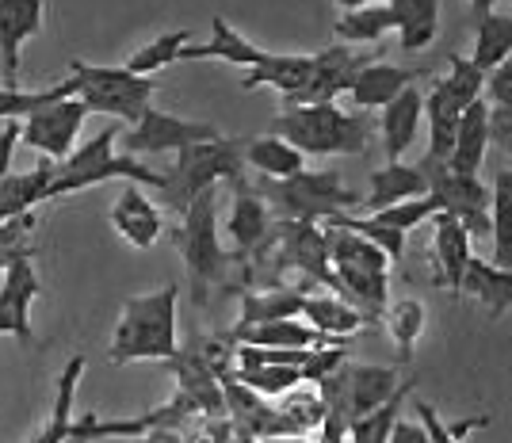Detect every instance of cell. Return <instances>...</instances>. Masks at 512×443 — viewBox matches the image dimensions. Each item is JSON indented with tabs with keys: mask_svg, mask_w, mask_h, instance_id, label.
Instances as JSON below:
<instances>
[{
	"mask_svg": "<svg viewBox=\"0 0 512 443\" xmlns=\"http://www.w3.org/2000/svg\"><path fill=\"white\" fill-rule=\"evenodd\" d=\"M176 298L180 287L165 283L157 291L134 295L123 302L107 359L111 363H138V359H161L169 363L180 352V333H176Z\"/></svg>",
	"mask_w": 512,
	"mask_h": 443,
	"instance_id": "cell-1",
	"label": "cell"
},
{
	"mask_svg": "<svg viewBox=\"0 0 512 443\" xmlns=\"http://www.w3.org/2000/svg\"><path fill=\"white\" fill-rule=\"evenodd\" d=\"M325 230V256H329V272L337 279V295L352 302L371 325H379L390 306V260L383 249H375L371 241H363L356 233L341 226H321Z\"/></svg>",
	"mask_w": 512,
	"mask_h": 443,
	"instance_id": "cell-2",
	"label": "cell"
},
{
	"mask_svg": "<svg viewBox=\"0 0 512 443\" xmlns=\"http://www.w3.org/2000/svg\"><path fill=\"white\" fill-rule=\"evenodd\" d=\"M272 134L299 149L302 157H333L367 153L375 123L363 111H344L341 104H295L272 119Z\"/></svg>",
	"mask_w": 512,
	"mask_h": 443,
	"instance_id": "cell-3",
	"label": "cell"
},
{
	"mask_svg": "<svg viewBox=\"0 0 512 443\" xmlns=\"http://www.w3.org/2000/svg\"><path fill=\"white\" fill-rule=\"evenodd\" d=\"M119 127H104L96 138H88L73 149L65 161L54 165V184H50V199H65L85 188L107 184V180H127L138 188H157L165 184V172H153L146 161L119 153Z\"/></svg>",
	"mask_w": 512,
	"mask_h": 443,
	"instance_id": "cell-4",
	"label": "cell"
},
{
	"mask_svg": "<svg viewBox=\"0 0 512 443\" xmlns=\"http://www.w3.org/2000/svg\"><path fill=\"white\" fill-rule=\"evenodd\" d=\"M256 195L279 222H329L348 207H360L363 195L348 188L337 169H302L287 180H256Z\"/></svg>",
	"mask_w": 512,
	"mask_h": 443,
	"instance_id": "cell-5",
	"label": "cell"
},
{
	"mask_svg": "<svg viewBox=\"0 0 512 443\" xmlns=\"http://www.w3.org/2000/svg\"><path fill=\"white\" fill-rule=\"evenodd\" d=\"M172 237H176L180 260L188 268L192 302L207 306L211 291L226 283V268L234 264V256L226 253L222 241H218V188L203 191L192 207L180 214V226Z\"/></svg>",
	"mask_w": 512,
	"mask_h": 443,
	"instance_id": "cell-6",
	"label": "cell"
},
{
	"mask_svg": "<svg viewBox=\"0 0 512 443\" xmlns=\"http://www.w3.org/2000/svg\"><path fill=\"white\" fill-rule=\"evenodd\" d=\"M241 146L245 142H234V138H214V142H199V146H188L176 153V165L165 172V184H161V203L169 211L184 214L192 207L203 191L218 188L222 180L234 184L245 176V157H241Z\"/></svg>",
	"mask_w": 512,
	"mask_h": 443,
	"instance_id": "cell-7",
	"label": "cell"
},
{
	"mask_svg": "<svg viewBox=\"0 0 512 443\" xmlns=\"http://www.w3.org/2000/svg\"><path fill=\"white\" fill-rule=\"evenodd\" d=\"M69 81L88 115H111L127 127L146 115V107H153L157 88L150 77H134L123 65H92L81 58L69 62Z\"/></svg>",
	"mask_w": 512,
	"mask_h": 443,
	"instance_id": "cell-8",
	"label": "cell"
},
{
	"mask_svg": "<svg viewBox=\"0 0 512 443\" xmlns=\"http://www.w3.org/2000/svg\"><path fill=\"white\" fill-rule=\"evenodd\" d=\"M428 180V195L436 199V207L451 214L455 222H463V230L478 241L490 237V188L478 176H459L448 169V161H432L421 157L417 161Z\"/></svg>",
	"mask_w": 512,
	"mask_h": 443,
	"instance_id": "cell-9",
	"label": "cell"
},
{
	"mask_svg": "<svg viewBox=\"0 0 512 443\" xmlns=\"http://www.w3.org/2000/svg\"><path fill=\"white\" fill-rule=\"evenodd\" d=\"M214 138H222L218 127L203 123V119H180V115L161 111V107H146V115L123 130V149L119 153L142 161L153 153H180V149L214 142Z\"/></svg>",
	"mask_w": 512,
	"mask_h": 443,
	"instance_id": "cell-10",
	"label": "cell"
},
{
	"mask_svg": "<svg viewBox=\"0 0 512 443\" xmlns=\"http://www.w3.org/2000/svg\"><path fill=\"white\" fill-rule=\"evenodd\" d=\"M85 119L88 111L77 96L58 100V104H46L20 123V146L35 149V153H43L50 165H58V161H65L73 149L81 146Z\"/></svg>",
	"mask_w": 512,
	"mask_h": 443,
	"instance_id": "cell-11",
	"label": "cell"
},
{
	"mask_svg": "<svg viewBox=\"0 0 512 443\" xmlns=\"http://www.w3.org/2000/svg\"><path fill=\"white\" fill-rule=\"evenodd\" d=\"M43 291L39 272H35V253L16 256L4 268V283H0V333L16 337L23 348H31L35 329H31V306Z\"/></svg>",
	"mask_w": 512,
	"mask_h": 443,
	"instance_id": "cell-12",
	"label": "cell"
},
{
	"mask_svg": "<svg viewBox=\"0 0 512 443\" xmlns=\"http://www.w3.org/2000/svg\"><path fill=\"white\" fill-rule=\"evenodd\" d=\"M432 241H428V253H432V283L444 287L451 295H463V275L474 256V237L463 230V222H455L451 214L436 211L432 218Z\"/></svg>",
	"mask_w": 512,
	"mask_h": 443,
	"instance_id": "cell-13",
	"label": "cell"
},
{
	"mask_svg": "<svg viewBox=\"0 0 512 443\" xmlns=\"http://www.w3.org/2000/svg\"><path fill=\"white\" fill-rule=\"evenodd\" d=\"M371 62V54H360V50H352V46H329V50H321L314 54V73H310V81L302 88L299 96L291 100V104L283 107H295V104H337V96L348 92L352 85V77L360 73L363 65Z\"/></svg>",
	"mask_w": 512,
	"mask_h": 443,
	"instance_id": "cell-14",
	"label": "cell"
},
{
	"mask_svg": "<svg viewBox=\"0 0 512 443\" xmlns=\"http://www.w3.org/2000/svg\"><path fill=\"white\" fill-rule=\"evenodd\" d=\"M46 20V0H0V69L4 85H20V54Z\"/></svg>",
	"mask_w": 512,
	"mask_h": 443,
	"instance_id": "cell-15",
	"label": "cell"
},
{
	"mask_svg": "<svg viewBox=\"0 0 512 443\" xmlns=\"http://www.w3.org/2000/svg\"><path fill=\"white\" fill-rule=\"evenodd\" d=\"M234 188V207H230V222H226V233H230V241H234V260H253L260 249H264V241H268V233H272V211H268V203L256 195V188L241 176L230 184Z\"/></svg>",
	"mask_w": 512,
	"mask_h": 443,
	"instance_id": "cell-16",
	"label": "cell"
},
{
	"mask_svg": "<svg viewBox=\"0 0 512 443\" xmlns=\"http://www.w3.org/2000/svg\"><path fill=\"white\" fill-rule=\"evenodd\" d=\"M107 218H111V230L119 233L127 245H134V249H153L157 237L165 233L161 207L138 184H127V188L115 195Z\"/></svg>",
	"mask_w": 512,
	"mask_h": 443,
	"instance_id": "cell-17",
	"label": "cell"
},
{
	"mask_svg": "<svg viewBox=\"0 0 512 443\" xmlns=\"http://www.w3.org/2000/svg\"><path fill=\"white\" fill-rule=\"evenodd\" d=\"M428 180L421 165H406V161H386L383 169H375L367 176V195L360 199V211L379 214L386 207H398L409 199H425Z\"/></svg>",
	"mask_w": 512,
	"mask_h": 443,
	"instance_id": "cell-18",
	"label": "cell"
},
{
	"mask_svg": "<svg viewBox=\"0 0 512 443\" xmlns=\"http://www.w3.org/2000/svg\"><path fill=\"white\" fill-rule=\"evenodd\" d=\"M421 123H425V92L409 85L406 92H398V96L383 107V119H379L386 161H402V153L413 149V142H417Z\"/></svg>",
	"mask_w": 512,
	"mask_h": 443,
	"instance_id": "cell-19",
	"label": "cell"
},
{
	"mask_svg": "<svg viewBox=\"0 0 512 443\" xmlns=\"http://www.w3.org/2000/svg\"><path fill=\"white\" fill-rule=\"evenodd\" d=\"M299 317L314 333H321V337L329 340V344H344V340L356 337L363 325H371L352 302H344V298L333 295V291H310V295L302 298Z\"/></svg>",
	"mask_w": 512,
	"mask_h": 443,
	"instance_id": "cell-20",
	"label": "cell"
},
{
	"mask_svg": "<svg viewBox=\"0 0 512 443\" xmlns=\"http://www.w3.org/2000/svg\"><path fill=\"white\" fill-rule=\"evenodd\" d=\"M310 73H314V54H272L268 50L264 62L245 69L241 88L245 92H253V88H276L279 96H283V104H291L302 88H306Z\"/></svg>",
	"mask_w": 512,
	"mask_h": 443,
	"instance_id": "cell-21",
	"label": "cell"
},
{
	"mask_svg": "<svg viewBox=\"0 0 512 443\" xmlns=\"http://www.w3.org/2000/svg\"><path fill=\"white\" fill-rule=\"evenodd\" d=\"M417 81V69H402L390 62H367L348 85L352 111H383L398 92H406Z\"/></svg>",
	"mask_w": 512,
	"mask_h": 443,
	"instance_id": "cell-22",
	"label": "cell"
},
{
	"mask_svg": "<svg viewBox=\"0 0 512 443\" xmlns=\"http://www.w3.org/2000/svg\"><path fill=\"white\" fill-rule=\"evenodd\" d=\"M486 149H490V104L486 100H474L459 115V130H455L448 169L459 172V176H478L482 165H486Z\"/></svg>",
	"mask_w": 512,
	"mask_h": 443,
	"instance_id": "cell-23",
	"label": "cell"
},
{
	"mask_svg": "<svg viewBox=\"0 0 512 443\" xmlns=\"http://www.w3.org/2000/svg\"><path fill=\"white\" fill-rule=\"evenodd\" d=\"M398 367H379V363H348L344 367V386H348V413L352 421L379 409L383 401H390L402 386Z\"/></svg>",
	"mask_w": 512,
	"mask_h": 443,
	"instance_id": "cell-24",
	"label": "cell"
},
{
	"mask_svg": "<svg viewBox=\"0 0 512 443\" xmlns=\"http://www.w3.org/2000/svg\"><path fill=\"white\" fill-rule=\"evenodd\" d=\"M234 344L249 348H276V352H310V348H329V340L314 333L302 317H283V321H264L249 329H230Z\"/></svg>",
	"mask_w": 512,
	"mask_h": 443,
	"instance_id": "cell-25",
	"label": "cell"
},
{
	"mask_svg": "<svg viewBox=\"0 0 512 443\" xmlns=\"http://www.w3.org/2000/svg\"><path fill=\"white\" fill-rule=\"evenodd\" d=\"M264 54H268V50H260V46L249 43L237 27H230L222 16H214L211 39H207V43L184 46L180 62H230V65H245V69H253V65L264 62Z\"/></svg>",
	"mask_w": 512,
	"mask_h": 443,
	"instance_id": "cell-26",
	"label": "cell"
},
{
	"mask_svg": "<svg viewBox=\"0 0 512 443\" xmlns=\"http://www.w3.org/2000/svg\"><path fill=\"white\" fill-rule=\"evenodd\" d=\"M50 184H54V165L43 161L39 169L31 172H8L0 180V222L8 218H23L31 214L39 203L50 199Z\"/></svg>",
	"mask_w": 512,
	"mask_h": 443,
	"instance_id": "cell-27",
	"label": "cell"
},
{
	"mask_svg": "<svg viewBox=\"0 0 512 443\" xmlns=\"http://www.w3.org/2000/svg\"><path fill=\"white\" fill-rule=\"evenodd\" d=\"M394 12L398 43L409 54H421L440 35V0H386Z\"/></svg>",
	"mask_w": 512,
	"mask_h": 443,
	"instance_id": "cell-28",
	"label": "cell"
},
{
	"mask_svg": "<svg viewBox=\"0 0 512 443\" xmlns=\"http://www.w3.org/2000/svg\"><path fill=\"white\" fill-rule=\"evenodd\" d=\"M467 107L459 104L455 96H451L444 81H436V85L425 92V123H428V153L432 161H448L451 157V146H455V130H459V115H463Z\"/></svg>",
	"mask_w": 512,
	"mask_h": 443,
	"instance_id": "cell-29",
	"label": "cell"
},
{
	"mask_svg": "<svg viewBox=\"0 0 512 443\" xmlns=\"http://www.w3.org/2000/svg\"><path fill=\"white\" fill-rule=\"evenodd\" d=\"M463 295L482 302L493 321H501L512 310V272L509 268H497V264L482 260V256H470L467 275H463Z\"/></svg>",
	"mask_w": 512,
	"mask_h": 443,
	"instance_id": "cell-30",
	"label": "cell"
},
{
	"mask_svg": "<svg viewBox=\"0 0 512 443\" xmlns=\"http://www.w3.org/2000/svg\"><path fill=\"white\" fill-rule=\"evenodd\" d=\"M394 31V12L386 0H371L363 8H352V12H341L337 23H333V35L341 46H371L383 43V35Z\"/></svg>",
	"mask_w": 512,
	"mask_h": 443,
	"instance_id": "cell-31",
	"label": "cell"
},
{
	"mask_svg": "<svg viewBox=\"0 0 512 443\" xmlns=\"http://www.w3.org/2000/svg\"><path fill=\"white\" fill-rule=\"evenodd\" d=\"M241 157H245V165L260 172L264 180H287V176H295V172L306 169V157H302L295 146H287L283 138H276V134L249 138V142L241 146Z\"/></svg>",
	"mask_w": 512,
	"mask_h": 443,
	"instance_id": "cell-32",
	"label": "cell"
},
{
	"mask_svg": "<svg viewBox=\"0 0 512 443\" xmlns=\"http://www.w3.org/2000/svg\"><path fill=\"white\" fill-rule=\"evenodd\" d=\"M226 375L264 401H279L299 386H310L299 367H283V363H249V367H230Z\"/></svg>",
	"mask_w": 512,
	"mask_h": 443,
	"instance_id": "cell-33",
	"label": "cell"
},
{
	"mask_svg": "<svg viewBox=\"0 0 512 443\" xmlns=\"http://www.w3.org/2000/svg\"><path fill=\"white\" fill-rule=\"evenodd\" d=\"M302 298H306V291H291V287L245 291L241 295V317H237L234 329H249V325H264V321H283V317H299Z\"/></svg>",
	"mask_w": 512,
	"mask_h": 443,
	"instance_id": "cell-34",
	"label": "cell"
},
{
	"mask_svg": "<svg viewBox=\"0 0 512 443\" xmlns=\"http://www.w3.org/2000/svg\"><path fill=\"white\" fill-rule=\"evenodd\" d=\"M490 241H493V260L497 268L512 272V165L497 169L490 188Z\"/></svg>",
	"mask_w": 512,
	"mask_h": 443,
	"instance_id": "cell-35",
	"label": "cell"
},
{
	"mask_svg": "<svg viewBox=\"0 0 512 443\" xmlns=\"http://www.w3.org/2000/svg\"><path fill=\"white\" fill-rule=\"evenodd\" d=\"M509 54H512V16L497 12V8L486 12V16H478L474 20V54H470V62L478 65L482 73H490Z\"/></svg>",
	"mask_w": 512,
	"mask_h": 443,
	"instance_id": "cell-36",
	"label": "cell"
},
{
	"mask_svg": "<svg viewBox=\"0 0 512 443\" xmlns=\"http://www.w3.org/2000/svg\"><path fill=\"white\" fill-rule=\"evenodd\" d=\"M184 46H192V27H172L165 35L150 39L146 46H138L127 62H123V69L134 73V77H150L153 81V73H161V69L180 62Z\"/></svg>",
	"mask_w": 512,
	"mask_h": 443,
	"instance_id": "cell-37",
	"label": "cell"
},
{
	"mask_svg": "<svg viewBox=\"0 0 512 443\" xmlns=\"http://www.w3.org/2000/svg\"><path fill=\"white\" fill-rule=\"evenodd\" d=\"M69 96H77L69 77L58 81V85H50V88H20V85L8 88V85H0V123H23V119H27V115H35L39 107L69 100Z\"/></svg>",
	"mask_w": 512,
	"mask_h": 443,
	"instance_id": "cell-38",
	"label": "cell"
},
{
	"mask_svg": "<svg viewBox=\"0 0 512 443\" xmlns=\"http://www.w3.org/2000/svg\"><path fill=\"white\" fill-rule=\"evenodd\" d=\"M425 302L421 298H398V302H390L383 314V325L390 329V337H394V344H398V356H402V363H409L413 359V352H417V340H421V333H425Z\"/></svg>",
	"mask_w": 512,
	"mask_h": 443,
	"instance_id": "cell-39",
	"label": "cell"
},
{
	"mask_svg": "<svg viewBox=\"0 0 512 443\" xmlns=\"http://www.w3.org/2000/svg\"><path fill=\"white\" fill-rule=\"evenodd\" d=\"M409 390H413V379H406L398 386V394L390 401H383L379 409H371V413H363L356 421L348 424V440L352 443H386L390 440V432H394V424L402 417V401L409 398Z\"/></svg>",
	"mask_w": 512,
	"mask_h": 443,
	"instance_id": "cell-40",
	"label": "cell"
},
{
	"mask_svg": "<svg viewBox=\"0 0 512 443\" xmlns=\"http://www.w3.org/2000/svg\"><path fill=\"white\" fill-rule=\"evenodd\" d=\"M329 226H341V230L356 233V237H363V241H371L375 249H383L390 264H398L402 253H406V233H398V230H390V226H383V222H375L371 214H337V218H329Z\"/></svg>",
	"mask_w": 512,
	"mask_h": 443,
	"instance_id": "cell-41",
	"label": "cell"
},
{
	"mask_svg": "<svg viewBox=\"0 0 512 443\" xmlns=\"http://www.w3.org/2000/svg\"><path fill=\"white\" fill-rule=\"evenodd\" d=\"M440 81L463 107L482 100V92H486V73L463 54H448V77H440Z\"/></svg>",
	"mask_w": 512,
	"mask_h": 443,
	"instance_id": "cell-42",
	"label": "cell"
},
{
	"mask_svg": "<svg viewBox=\"0 0 512 443\" xmlns=\"http://www.w3.org/2000/svg\"><path fill=\"white\" fill-rule=\"evenodd\" d=\"M417 421H421V428L428 432V440L432 443H463L470 436V432H478V428H486L490 424V417L482 413V417H467V421H455L448 424L428 401H417Z\"/></svg>",
	"mask_w": 512,
	"mask_h": 443,
	"instance_id": "cell-43",
	"label": "cell"
},
{
	"mask_svg": "<svg viewBox=\"0 0 512 443\" xmlns=\"http://www.w3.org/2000/svg\"><path fill=\"white\" fill-rule=\"evenodd\" d=\"M436 211H440V207H436V199H432V195H425V199H409V203H398V207H386V211L371 214V218H375V222H383V226H390V230H398V233H406V237H409V230L425 226V222Z\"/></svg>",
	"mask_w": 512,
	"mask_h": 443,
	"instance_id": "cell-44",
	"label": "cell"
},
{
	"mask_svg": "<svg viewBox=\"0 0 512 443\" xmlns=\"http://www.w3.org/2000/svg\"><path fill=\"white\" fill-rule=\"evenodd\" d=\"M31 233H35V214L0 222V272H4L16 256L35 253V249H31Z\"/></svg>",
	"mask_w": 512,
	"mask_h": 443,
	"instance_id": "cell-45",
	"label": "cell"
},
{
	"mask_svg": "<svg viewBox=\"0 0 512 443\" xmlns=\"http://www.w3.org/2000/svg\"><path fill=\"white\" fill-rule=\"evenodd\" d=\"M482 100L490 107H512V54L505 62L486 73V92Z\"/></svg>",
	"mask_w": 512,
	"mask_h": 443,
	"instance_id": "cell-46",
	"label": "cell"
},
{
	"mask_svg": "<svg viewBox=\"0 0 512 443\" xmlns=\"http://www.w3.org/2000/svg\"><path fill=\"white\" fill-rule=\"evenodd\" d=\"M188 443H241V436L230 417H207V421H199V432Z\"/></svg>",
	"mask_w": 512,
	"mask_h": 443,
	"instance_id": "cell-47",
	"label": "cell"
},
{
	"mask_svg": "<svg viewBox=\"0 0 512 443\" xmlns=\"http://www.w3.org/2000/svg\"><path fill=\"white\" fill-rule=\"evenodd\" d=\"M490 146L505 149L512 161V107H490Z\"/></svg>",
	"mask_w": 512,
	"mask_h": 443,
	"instance_id": "cell-48",
	"label": "cell"
},
{
	"mask_svg": "<svg viewBox=\"0 0 512 443\" xmlns=\"http://www.w3.org/2000/svg\"><path fill=\"white\" fill-rule=\"evenodd\" d=\"M16 149H20V123H4L0 127V180L12 172Z\"/></svg>",
	"mask_w": 512,
	"mask_h": 443,
	"instance_id": "cell-49",
	"label": "cell"
},
{
	"mask_svg": "<svg viewBox=\"0 0 512 443\" xmlns=\"http://www.w3.org/2000/svg\"><path fill=\"white\" fill-rule=\"evenodd\" d=\"M386 443H432V440H428V432L421 428V421L398 417V424H394V432H390V440Z\"/></svg>",
	"mask_w": 512,
	"mask_h": 443,
	"instance_id": "cell-50",
	"label": "cell"
},
{
	"mask_svg": "<svg viewBox=\"0 0 512 443\" xmlns=\"http://www.w3.org/2000/svg\"><path fill=\"white\" fill-rule=\"evenodd\" d=\"M253 443H310L306 436H295V432H279V436H260Z\"/></svg>",
	"mask_w": 512,
	"mask_h": 443,
	"instance_id": "cell-51",
	"label": "cell"
},
{
	"mask_svg": "<svg viewBox=\"0 0 512 443\" xmlns=\"http://www.w3.org/2000/svg\"><path fill=\"white\" fill-rule=\"evenodd\" d=\"M467 4H470V12H474V20H478V16H486V12H493V8L501 4V0H467Z\"/></svg>",
	"mask_w": 512,
	"mask_h": 443,
	"instance_id": "cell-52",
	"label": "cell"
},
{
	"mask_svg": "<svg viewBox=\"0 0 512 443\" xmlns=\"http://www.w3.org/2000/svg\"><path fill=\"white\" fill-rule=\"evenodd\" d=\"M341 12H352V8H363V4H371V0H333Z\"/></svg>",
	"mask_w": 512,
	"mask_h": 443,
	"instance_id": "cell-53",
	"label": "cell"
},
{
	"mask_svg": "<svg viewBox=\"0 0 512 443\" xmlns=\"http://www.w3.org/2000/svg\"><path fill=\"white\" fill-rule=\"evenodd\" d=\"M505 4H512V0H505Z\"/></svg>",
	"mask_w": 512,
	"mask_h": 443,
	"instance_id": "cell-54",
	"label": "cell"
}]
</instances>
